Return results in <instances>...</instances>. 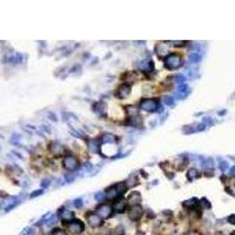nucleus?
Instances as JSON below:
<instances>
[{
	"mask_svg": "<svg viewBox=\"0 0 235 235\" xmlns=\"http://www.w3.org/2000/svg\"><path fill=\"white\" fill-rule=\"evenodd\" d=\"M182 65V59L179 54L173 53V54H168L164 58V66L168 69H176Z\"/></svg>",
	"mask_w": 235,
	"mask_h": 235,
	"instance_id": "1",
	"label": "nucleus"
},
{
	"mask_svg": "<svg viewBox=\"0 0 235 235\" xmlns=\"http://www.w3.org/2000/svg\"><path fill=\"white\" fill-rule=\"evenodd\" d=\"M67 229L72 233V234H81L85 230V224L82 221L80 220H72L67 223Z\"/></svg>",
	"mask_w": 235,
	"mask_h": 235,
	"instance_id": "2",
	"label": "nucleus"
},
{
	"mask_svg": "<svg viewBox=\"0 0 235 235\" xmlns=\"http://www.w3.org/2000/svg\"><path fill=\"white\" fill-rule=\"evenodd\" d=\"M140 108L146 112H155L159 108V102L155 99H143L140 102Z\"/></svg>",
	"mask_w": 235,
	"mask_h": 235,
	"instance_id": "3",
	"label": "nucleus"
},
{
	"mask_svg": "<svg viewBox=\"0 0 235 235\" xmlns=\"http://www.w3.org/2000/svg\"><path fill=\"white\" fill-rule=\"evenodd\" d=\"M62 164L63 167L67 169V170H75L78 167H79V161L78 159L74 156V155H66L63 157V161H62Z\"/></svg>",
	"mask_w": 235,
	"mask_h": 235,
	"instance_id": "4",
	"label": "nucleus"
},
{
	"mask_svg": "<svg viewBox=\"0 0 235 235\" xmlns=\"http://www.w3.org/2000/svg\"><path fill=\"white\" fill-rule=\"evenodd\" d=\"M143 215V208L140 204L136 206H132L128 210V217L133 221H137L141 219V216Z\"/></svg>",
	"mask_w": 235,
	"mask_h": 235,
	"instance_id": "5",
	"label": "nucleus"
},
{
	"mask_svg": "<svg viewBox=\"0 0 235 235\" xmlns=\"http://www.w3.org/2000/svg\"><path fill=\"white\" fill-rule=\"evenodd\" d=\"M86 219H87L88 224L93 228H96V227L101 226V223H102V219L96 213H88L86 215Z\"/></svg>",
	"mask_w": 235,
	"mask_h": 235,
	"instance_id": "6",
	"label": "nucleus"
},
{
	"mask_svg": "<svg viewBox=\"0 0 235 235\" xmlns=\"http://www.w3.org/2000/svg\"><path fill=\"white\" fill-rule=\"evenodd\" d=\"M96 214L101 219H108L112 215V208L108 204H101L96 208Z\"/></svg>",
	"mask_w": 235,
	"mask_h": 235,
	"instance_id": "7",
	"label": "nucleus"
},
{
	"mask_svg": "<svg viewBox=\"0 0 235 235\" xmlns=\"http://www.w3.org/2000/svg\"><path fill=\"white\" fill-rule=\"evenodd\" d=\"M49 152L53 154V155H55V156H59V155H62V154H65V147L61 145V143H59V142H52L51 145H49Z\"/></svg>",
	"mask_w": 235,
	"mask_h": 235,
	"instance_id": "8",
	"label": "nucleus"
},
{
	"mask_svg": "<svg viewBox=\"0 0 235 235\" xmlns=\"http://www.w3.org/2000/svg\"><path fill=\"white\" fill-rule=\"evenodd\" d=\"M130 94V87L127 83H122L121 86H119L118 90H116V95L120 99H125Z\"/></svg>",
	"mask_w": 235,
	"mask_h": 235,
	"instance_id": "9",
	"label": "nucleus"
},
{
	"mask_svg": "<svg viewBox=\"0 0 235 235\" xmlns=\"http://www.w3.org/2000/svg\"><path fill=\"white\" fill-rule=\"evenodd\" d=\"M141 200H142V197H141V194H140L139 192H133V193H132V194L128 196V199H127V202L132 203L133 206H136V204H140Z\"/></svg>",
	"mask_w": 235,
	"mask_h": 235,
	"instance_id": "10",
	"label": "nucleus"
},
{
	"mask_svg": "<svg viewBox=\"0 0 235 235\" xmlns=\"http://www.w3.org/2000/svg\"><path fill=\"white\" fill-rule=\"evenodd\" d=\"M119 195H120V194H119V192H118V189H116L115 186L109 187V188L106 190V193H105V196H106L107 199H109V200H114V199L118 197Z\"/></svg>",
	"mask_w": 235,
	"mask_h": 235,
	"instance_id": "11",
	"label": "nucleus"
},
{
	"mask_svg": "<svg viewBox=\"0 0 235 235\" xmlns=\"http://www.w3.org/2000/svg\"><path fill=\"white\" fill-rule=\"evenodd\" d=\"M126 206H127V201L126 200H120V201L114 203V209L118 213H122V212H125Z\"/></svg>",
	"mask_w": 235,
	"mask_h": 235,
	"instance_id": "12",
	"label": "nucleus"
},
{
	"mask_svg": "<svg viewBox=\"0 0 235 235\" xmlns=\"http://www.w3.org/2000/svg\"><path fill=\"white\" fill-rule=\"evenodd\" d=\"M94 110H95L98 114L103 115V113H105V110H106V105H105L103 102H98V103L94 105Z\"/></svg>",
	"mask_w": 235,
	"mask_h": 235,
	"instance_id": "13",
	"label": "nucleus"
},
{
	"mask_svg": "<svg viewBox=\"0 0 235 235\" xmlns=\"http://www.w3.org/2000/svg\"><path fill=\"white\" fill-rule=\"evenodd\" d=\"M187 176H188V180H190V181L197 179V177H199V172H197V169L190 168V169L188 170V175H187Z\"/></svg>",
	"mask_w": 235,
	"mask_h": 235,
	"instance_id": "14",
	"label": "nucleus"
},
{
	"mask_svg": "<svg viewBox=\"0 0 235 235\" xmlns=\"http://www.w3.org/2000/svg\"><path fill=\"white\" fill-rule=\"evenodd\" d=\"M188 93H189V89H188L187 85L183 83L182 86L179 87V92H177V95H179V96H181V98H182V96H186Z\"/></svg>",
	"mask_w": 235,
	"mask_h": 235,
	"instance_id": "15",
	"label": "nucleus"
},
{
	"mask_svg": "<svg viewBox=\"0 0 235 235\" xmlns=\"http://www.w3.org/2000/svg\"><path fill=\"white\" fill-rule=\"evenodd\" d=\"M183 207H186V208H193V207H195L196 204H197V200L196 199H190V200H186L183 203Z\"/></svg>",
	"mask_w": 235,
	"mask_h": 235,
	"instance_id": "16",
	"label": "nucleus"
},
{
	"mask_svg": "<svg viewBox=\"0 0 235 235\" xmlns=\"http://www.w3.org/2000/svg\"><path fill=\"white\" fill-rule=\"evenodd\" d=\"M73 213L72 212H69V210H66V212H62V215H61V219L63 220V221H67L68 220V222L69 221H72L73 220Z\"/></svg>",
	"mask_w": 235,
	"mask_h": 235,
	"instance_id": "17",
	"label": "nucleus"
},
{
	"mask_svg": "<svg viewBox=\"0 0 235 235\" xmlns=\"http://www.w3.org/2000/svg\"><path fill=\"white\" fill-rule=\"evenodd\" d=\"M102 141L107 142V143H113V142H115V136L112 134H105L102 136Z\"/></svg>",
	"mask_w": 235,
	"mask_h": 235,
	"instance_id": "18",
	"label": "nucleus"
},
{
	"mask_svg": "<svg viewBox=\"0 0 235 235\" xmlns=\"http://www.w3.org/2000/svg\"><path fill=\"white\" fill-rule=\"evenodd\" d=\"M115 187H116V189H118V192H119L120 195L123 194V193L126 192V189H127V184H126V182H120V183L115 184Z\"/></svg>",
	"mask_w": 235,
	"mask_h": 235,
	"instance_id": "19",
	"label": "nucleus"
},
{
	"mask_svg": "<svg viewBox=\"0 0 235 235\" xmlns=\"http://www.w3.org/2000/svg\"><path fill=\"white\" fill-rule=\"evenodd\" d=\"M200 59H201V56H200V54H199V53H192V54H190V56H189V60H190V62H193V63H195V62H199V61H200Z\"/></svg>",
	"mask_w": 235,
	"mask_h": 235,
	"instance_id": "20",
	"label": "nucleus"
},
{
	"mask_svg": "<svg viewBox=\"0 0 235 235\" xmlns=\"http://www.w3.org/2000/svg\"><path fill=\"white\" fill-rule=\"evenodd\" d=\"M88 148H89L92 152H96V150H98L96 141H95V140H88Z\"/></svg>",
	"mask_w": 235,
	"mask_h": 235,
	"instance_id": "21",
	"label": "nucleus"
},
{
	"mask_svg": "<svg viewBox=\"0 0 235 235\" xmlns=\"http://www.w3.org/2000/svg\"><path fill=\"white\" fill-rule=\"evenodd\" d=\"M157 48H161V52L157 53L159 55H161V54H166V53L168 52V46H167L166 43H160V45H157Z\"/></svg>",
	"mask_w": 235,
	"mask_h": 235,
	"instance_id": "22",
	"label": "nucleus"
},
{
	"mask_svg": "<svg viewBox=\"0 0 235 235\" xmlns=\"http://www.w3.org/2000/svg\"><path fill=\"white\" fill-rule=\"evenodd\" d=\"M51 235H67V233L63 230V229H60V228H55L52 230Z\"/></svg>",
	"mask_w": 235,
	"mask_h": 235,
	"instance_id": "23",
	"label": "nucleus"
},
{
	"mask_svg": "<svg viewBox=\"0 0 235 235\" xmlns=\"http://www.w3.org/2000/svg\"><path fill=\"white\" fill-rule=\"evenodd\" d=\"M163 102H164L166 105H168V106H172V105L174 103V100H173V98H170V96H164V98H163Z\"/></svg>",
	"mask_w": 235,
	"mask_h": 235,
	"instance_id": "24",
	"label": "nucleus"
},
{
	"mask_svg": "<svg viewBox=\"0 0 235 235\" xmlns=\"http://www.w3.org/2000/svg\"><path fill=\"white\" fill-rule=\"evenodd\" d=\"M106 196H105V193H101V192H99V193H96L95 194V200L96 201H99V202H101L103 199H105Z\"/></svg>",
	"mask_w": 235,
	"mask_h": 235,
	"instance_id": "25",
	"label": "nucleus"
},
{
	"mask_svg": "<svg viewBox=\"0 0 235 235\" xmlns=\"http://www.w3.org/2000/svg\"><path fill=\"white\" fill-rule=\"evenodd\" d=\"M200 204H201L203 208H210V203L208 202L207 199H202V200L200 201Z\"/></svg>",
	"mask_w": 235,
	"mask_h": 235,
	"instance_id": "26",
	"label": "nucleus"
},
{
	"mask_svg": "<svg viewBox=\"0 0 235 235\" xmlns=\"http://www.w3.org/2000/svg\"><path fill=\"white\" fill-rule=\"evenodd\" d=\"M74 206H75L76 208H81V207H82V200H81V199L74 200Z\"/></svg>",
	"mask_w": 235,
	"mask_h": 235,
	"instance_id": "27",
	"label": "nucleus"
},
{
	"mask_svg": "<svg viewBox=\"0 0 235 235\" xmlns=\"http://www.w3.org/2000/svg\"><path fill=\"white\" fill-rule=\"evenodd\" d=\"M219 167H220V169H221V170H226V169L228 168V163H227V162H224V161H222V162L220 163V166H219Z\"/></svg>",
	"mask_w": 235,
	"mask_h": 235,
	"instance_id": "28",
	"label": "nucleus"
},
{
	"mask_svg": "<svg viewBox=\"0 0 235 235\" xmlns=\"http://www.w3.org/2000/svg\"><path fill=\"white\" fill-rule=\"evenodd\" d=\"M40 194H42V190H41V189L35 190V192H33V194H31V197H35L36 195H40Z\"/></svg>",
	"mask_w": 235,
	"mask_h": 235,
	"instance_id": "29",
	"label": "nucleus"
},
{
	"mask_svg": "<svg viewBox=\"0 0 235 235\" xmlns=\"http://www.w3.org/2000/svg\"><path fill=\"white\" fill-rule=\"evenodd\" d=\"M228 221H229L231 224H235V214H234V215H230V216L228 217Z\"/></svg>",
	"mask_w": 235,
	"mask_h": 235,
	"instance_id": "30",
	"label": "nucleus"
},
{
	"mask_svg": "<svg viewBox=\"0 0 235 235\" xmlns=\"http://www.w3.org/2000/svg\"><path fill=\"white\" fill-rule=\"evenodd\" d=\"M116 234H119V235H122V234H123V231H122V227H121V226H119V227L116 228Z\"/></svg>",
	"mask_w": 235,
	"mask_h": 235,
	"instance_id": "31",
	"label": "nucleus"
},
{
	"mask_svg": "<svg viewBox=\"0 0 235 235\" xmlns=\"http://www.w3.org/2000/svg\"><path fill=\"white\" fill-rule=\"evenodd\" d=\"M230 174H231V175H235V167H233V168H231V170H230Z\"/></svg>",
	"mask_w": 235,
	"mask_h": 235,
	"instance_id": "32",
	"label": "nucleus"
},
{
	"mask_svg": "<svg viewBox=\"0 0 235 235\" xmlns=\"http://www.w3.org/2000/svg\"><path fill=\"white\" fill-rule=\"evenodd\" d=\"M135 235H145V234H143V231L139 230V231H136V234H135Z\"/></svg>",
	"mask_w": 235,
	"mask_h": 235,
	"instance_id": "33",
	"label": "nucleus"
},
{
	"mask_svg": "<svg viewBox=\"0 0 235 235\" xmlns=\"http://www.w3.org/2000/svg\"><path fill=\"white\" fill-rule=\"evenodd\" d=\"M43 187H46V186H48V183H47V181H43V184H42Z\"/></svg>",
	"mask_w": 235,
	"mask_h": 235,
	"instance_id": "34",
	"label": "nucleus"
},
{
	"mask_svg": "<svg viewBox=\"0 0 235 235\" xmlns=\"http://www.w3.org/2000/svg\"><path fill=\"white\" fill-rule=\"evenodd\" d=\"M231 235H235V231H234V233H233V234H231Z\"/></svg>",
	"mask_w": 235,
	"mask_h": 235,
	"instance_id": "35",
	"label": "nucleus"
}]
</instances>
